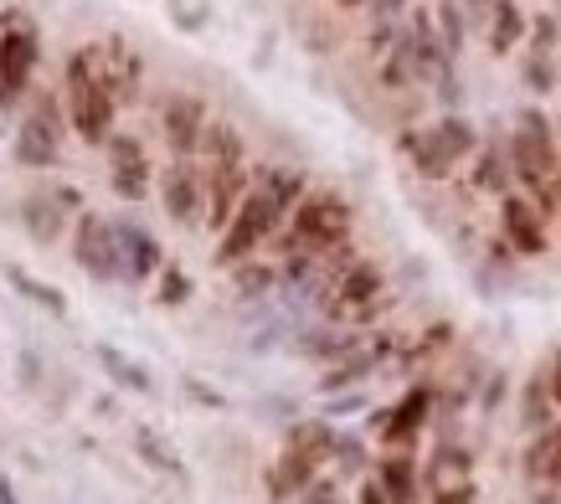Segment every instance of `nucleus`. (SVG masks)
<instances>
[{"instance_id":"nucleus-4","label":"nucleus","mask_w":561,"mask_h":504,"mask_svg":"<svg viewBox=\"0 0 561 504\" xmlns=\"http://www.w3.org/2000/svg\"><path fill=\"white\" fill-rule=\"evenodd\" d=\"M284 221H289V211L253 185V191H248V202L238 206V217L227 221V232L217 237L211 263H217V268H238V263H248V257H263L273 237L284 232Z\"/></svg>"},{"instance_id":"nucleus-26","label":"nucleus","mask_w":561,"mask_h":504,"mask_svg":"<svg viewBox=\"0 0 561 504\" xmlns=\"http://www.w3.org/2000/svg\"><path fill=\"white\" fill-rule=\"evenodd\" d=\"M99 366L108 370V381H114V387H124V391H135V397H150L154 391V381H150V370L139 366V360H129V355H119L114 351V345H99Z\"/></svg>"},{"instance_id":"nucleus-7","label":"nucleus","mask_w":561,"mask_h":504,"mask_svg":"<svg viewBox=\"0 0 561 504\" xmlns=\"http://www.w3.org/2000/svg\"><path fill=\"white\" fill-rule=\"evenodd\" d=\"M160 206L175 227H202L206 221V165L202 160H171L160 170Z\"/></svg>"},{"instance_id":"nucleus-34","label":"nucleus","mask_w":561,"mask_h":504,"mask_svg":"<svg viewBox=\"0 0 561 504\" xmlns=\"http://www.w3.org/2000/svg\"><path fill=\"white\" fill-rule=\"evenodd\" d=\"M454 345V324H427L423 330V340H412L408 345V355H402V366H417V360H433L438 351H448Z\"/></svg>"},{"instance_id":"nucleus-45","label":"nucleus","mask_w":561,"mask_h":504,"mask_svg":"<svg viewBox=\"0 0 561 504\" xmlns=\"http://www.w3.org/2000/svg\"><path fill=\"white\" fill-rule=\"evenodd\" d=\"M500 397H505V370H494L490 387H484V412H494L500 406Z\"/></svg>"},{"instance_id":"nucleus-44","label":"nucleus","mask_w":561,"mask_h":504,"mask_svg":"<svg viewBox=\"0 0 561 504\" xmlns=\"http://www.w3.org/2000/svg\"><path fill=\"white\" fill-rule=\"evenodd\" d=\"M402 11H408V0H371V16L376 21H397Z\"/></svg>"},{"instance_id":"nucleus-11","label":"nucleus","mask_w":561,"mask_h":504,"mask_svg":"<svg viewBox=\"0 0 561 504\" xmlns=\"http://www.w3.org/2000/svg\"><path fill=\"white\" fill-rule=\"evenodd\" d=\"M57 139H62V129H57L51 103H36L32 114L21 118L16 139H11V154H16V165H26V170H47V165H57Z\"/></svg>"},{"instance_id":"nucleus-18","label":"nucleus","mask_w":561,"mask_h":504,"mask_svg":"<svg viewBox=\"0 0 561 504\" xmlns=\"http://www.w3.org/2000/svg\"><path fill=\"white\" fill-rule=\"evenodd\" d=\"M202 165H248V139H242L238 124H227V118H211L202 135V150H196Z\"/></svg>"},{"instance_id":"nucleus-36","label":"nucleus","mask_w":561,"mask_h":504,"mask_svg":"<svg viewBox=\"0 0 561 504\" xmlns=\"http://www.w3.org/2000/svg\"><path fill=\"white\" fill-rule=\"evenodd\" d=\"M191 273L186 268H175V263H165V268H160V294H154V299L165 303V309H181V303L191 299Z\"/></svg>"},{"instance_id":"nucleus-16","label":"nucleus","mask_w":561,"mask_h":504,"mask_svg":"<svg viewBox=\"0 0 561 504\" xmlns=\"http://www.w3.org/2000/svg\"><path fill=\"white\" fill-rule=\"evenodd\" d=\"M376 479L387 484L391 504H412L417 500V484H423V469H417V458L408 448H387V454L376 458Z\"/></svg>"},{"instance_id":"nucleus-14","label":"nucleus","mask_w":561,"mask_h":504,"mask_svg":"<svg viewBox=\"0 0 561 504\" xmlns=\"http://www.w3.org/2000/svg\"><path fill=\"white\" fill-rule=\"evenodd\" d=\"M469 185H474L479 196H511L515 191V170H511V150H505V139H484L479 154L469 160Z\"/></svg>"},{"instance_id":"nucleus-13","label":"nucleus","mask_w":561,"mask_h":504,"mask_svg":"<svg viewBox=\"0 0 561 504\" xmlns=\"http://www.w3.org/2000/svg\"><path fill=\"white\" fill-rule=\"evenodd\" d=\"M427 417H433V387H427V381H417V387H408V397L387 412L381 443H387V448H408L412 437L427 427Z\"/></svg>"},{"instance_id":"nucleus-1","label":"nucleus","mask_w":561,"mask_h":504,"mask_svg":"<svg viewBox=\"0 0 561 504\" xmlns=\"http://www.w3.org/2000/svg\"><path fill=\"white\" fill-rule=\"evenodd\" d=\"M479 145H484V139H479L474 118H463V114H443V118H433V124L402 129V139H397V150L408 154L412 175L427 185L454 181L463 160L479 154Z\"/></svg>"},{"instance_id":"nucleus-21","label":"nucleus","mask_w":561,"mask_h":504,"mask_svg":"<svg viewBox=\"0 0 561 504\" xmlns=\"http://www.w3.org/2000/svg\"><path fill=\"white\" fill-rule=\"evenodd\" d=\"M232 284H238V299H273L284 288V273H278V257H248L232 268Z\"/></svg>"},{"instance_id":"nucleus-25","label":"nucleus","mask_w":561,"mask_h":504,"mask_svg":"<svg viewBox=\"0 0 561 504\" xmlns=\"http://www.w3.org/2000/svg\"><path fill=\"white\" fill-rule=\"evenodd\" d=\"M5 284L16 288L26 303L47 309L51 320H62V314H68V299H62V288H51V284H42V278H32V273L21 268V263H5Z\"/></svg>"},{"instance_id":"nucleus-27","label":"nucleus","mask_w":561,"mask_h":504,"mask_svg":"<svg viewBox=\"0 0 561 504\" xmlns=\"http://www.w3.org/2000/svg\"><path fill=\"white\" fill-rule=\"evenodd\" d=\"M469 469H474V454H469V448H438L433 463L423 469V479L433 489H454V484H469Z\"/></svg>"},{"instance_id":"nucleus-29","label":"nucleus","mask_w":561,"mask_h":504,"mask_svg":"<svg viewBox=\"0 0 561 504\" xmlns=\"http://www.w3.org/2000/svg\"><path fill=\"white\" fill-rule=\"evenodd\" d=\"M289 448H299V454H314L324 463V458L335 454V427L320 417H309V422H294L289 427Z\"/></svg>"},{"instance_id":"nucleus-54","label":"nucleus","mask_w":561,"mask_h":504,"mask_svg":"<svg viewBox=\"0 0 561 504\" xmlns=\"http://www.w3.org/2000/svg\"><path fill=\"white\" fill-rule=\"evenodd\" d=\"M557 93H561V88H557Z\"/></svg>"},{"instance_id":"nucleus-12","label":"nucleus","mask_w":561,"mask_h":504,"mask_svg":"<svg viewBox=\"0 0 561 504\" xmlns=\"http://www.w3.org/2000/svg\"><path fill=\"white\" fill-rule=\"evenodd\" d=\"M366 345H371V340H366V330H351V324H314V330H305V335L294 340L289 351L294 355H309V360H324V366H335V360L366 351Z\"/></svg>"},{"instance_id":"nucleus-48","label":"nucleus","mask_w":561,"mask_h":504,"mask_svg":"<svg viewBox=\"0 0 561 504\" xmlns=\"http://www.w3.org/2000/svg\"><path fill=\"white\" fill-rule=\"evenodd\" d=\"M0 504H16V484L11 479H0Z\"/></svg>"},{"instance_id":"nucleus-40","label":"nucleus","mask_w":561,"mask_h":504,"mask_svg":"<svg viewBox=\"0 0 561 504\" xmlns=\"http://www.w3.org/2000/svg\"><path fill=\"white\" fill-rule=\"evenodd\" d=\"M181 391H186L196 406H206V412H227V397H221V391H211V387H202L196 376H186V381H181Z\"/></svg>"},{"instance_id":"nucleus-19","label":"nucleus","mask_w":561,"mask_h":504,"mask_svg":"<svg viewBox=\"0 0 561 504\" xmlns=\"http://www.w3.org/2000/svg\"><path fill=\"white\" fill-rule=\"evenodd\" d=\"M253 185L263 196H273L284 211H294L309 196V175L299 165H253Z\"/></svg>"},{"instance_id":"nucleus-5","label":"nucleus","mask_w":561,"mask_h":504,"mask_svg":"<svg viewBox=\"0 0 561 504\" xmlns=\"http://www.w3.org/2000/svg\"><path fill=\"white\" fill-rule=\"evenodd\" d=\"M72 263H78L88 278H99V284H135L119 232L103 217H93V211H83V217L72 221Z\"/></svg>"},{"instance_id":"nucleus-32","label":"nucleus","mask_w":561,"mask_h":504,"mask_svg":"<svg viewBox=\"0 0 561 504\" xmlns=\"http://www.w3.org/2000/svg\"><path fill=\"white\" fill-rule=\"evenodd\" d=\"M520 78H526V88L536 93V99H546V93H557V88H561L557 57H536V51H526V57H520Z\"/></svg>"},{"instance_id":"nucleus-43","label":"nucleus","mask_w":561,"mask_h":504,"mask_svg":"<svg viewBox=\"0 0 561 504\" xmlns=\"http://www.w3.org/2000/svg\"><path fill=\"white\" fill-rule=\"evenodd\" d=\"M360 504H391V494H387V484H381V479H366V484H360Z\"/></svg>"},{"instance_id":"nucleus-28","label":"nucleus","mask_w":561,"mask_h":504,"mask_svg":"<svg viewBox=\"0 0 561 504\" xmlns=\"http://www.w3.org/2000/svg\"><path fill=\"white\" fill-rule=\"evenodd\" d=\"M135 448H139V458L150 463L154 473H171V479H186V463H181V454H175L165 437L154 433V427H135Z\"/></svg>"},{"instance_id":"nucleus-24","label":"nucleus","mask_w":561,"mask_h":504,"mask_svg":"<svg viewBox=\"0 0 561 504\" xmlns=\"http://www.w3.org/2000/svg\"><path fill=\"white\" fill-rule=\"evenodd\" d=\"M99 78L108 88H114V93H135V83H139V57L129 47H124V42H103L99 47Z\"/></svg>"},{"instance_id":"nucleus-51","label":"nucleus","mask_w":561,"mask_h":504,"mask_svg":"<svg viewBox=\"0 0 561 504\" xmlns=\"http://www.w3.org/2000/svg\"><path fill=\"white\" fill-rule=\"evenodd\" d=\"M557 217H561V175H557Z\"/></svg>"},{"instance_id":"nucleus-52","label":"nucleus","mask_w":561,"mask_h":504,"mask_svg":"<svg viewBox=\"0 0 561 504\" xmlns=\"http://www.w3.org/2000/svg\"><path fill=\"white\" fill-rule=\"evenodd\" d=\"M557 145H561V118H557Z\"/></svg>"},{"instance_id":"nucleus-49","label":"nucleus","mask_w":561,"mask_h":504,"mask_svg":"<svg viewBox=\"0 0 561 504\" xmlns=\"http://www.w3.org/2000/svg\"><path fill=\"white\" fill-rule=\"evenodd\" d=\"M551 484L561 489V454H557V469H551Z\"/></svg>"},{"instance_id":"nucleus-33","label":"nucleus","mask_w":561,"mask_h":504,"mask_svg":"<svg viewBox=\"0 0 561 504\" xmlns=\"http://www.w3.org/2000/svg\"><path fill=\"white\" fill-rule=\"evenodd\" d=\"M433 16H438V32H443V47H448V57L459 62L463 42H469V21H463V11L454 5V0H438V5H433Z\"/></svg>"},{"instance_id":"nucleus-6","label":"nucleus","mask_w":561,"mask_h":504,"mask_svg":"<svg viewBox=\"0 0 561 504\" xmlns=\"http://www.w3.org/2000/svg\"><path fill=\"white\" fill-rule=\"evenodd\" d=\"M36 62H42V42H36L32 21L0 16V103L5 108L26 99Z\"/></svg>"},{"instance_id":"nucleus-35","label":"nucleus","mask_w":561,"mask_h":504,"mask_svg":"<svg viewBox=\"0 0 561 504\" xmlns=\"http://www.w3.org/2000/svg\"><path fill=\"white\" fill-rule=\"evenodd\" d=\"M557 47H561V16H551V11L530 16L526 51H536V57H557Z\"/></svg>"},{"instance_id":"nucleus-42","label":"nucleus","mask_w":561,"mask_h":504,"mask_svg":"<svg viewBox=\"0 0 561 504\" xmlns=\"http://www.w3.org/2000/svg\"><path fill=\"white\" fill-rule=\"evenodd\" d=\"M479 500V489L474 484H454V489H438L427 504H474Z\"/></svg>"},{"instance_id":"nucleus-41","label":"nucleus","mask_w":561,"mask_h":504,"mask_svg":"<svg viewBox=\"0 0 561 504\" xmlns=\"http://www.w3.org/2000/svg\"><path fill=\"white\" fill-rule=\"evenodd\" d=\"M299 504H341V484H335V479H314V484L305 489V494H299Z\"/></svg>"},{"instance_id":"nucleus-9","label":"nucleus","mask_w":561,"mask_h":504,"mask_svg":"<svg viewBox=\"0 0 561 504\" xmlns=\"http://www.w3.org/2000/svg\"><path fill=\"white\" fill-rule=\"evenodd\" d=\"M500 237H505L520 257H546V248H551V237H546V217L536 211V202H530L526 191L500 196Z\"/></svg>"},{"instance_id":"nucleus-20","label":"nucleus","mask_w":561,"mask_h":504,"mask_svg":"<svg viewBox=\"0 0 561 504\" xmlns=\"http://www.w3.org/2000/svg\"><path fill=\"white\" fill-rule=\"evenodd\" d=\"M114 232H119V242H124V257H129V278H135V284H139V278H154V273L165 268V252H160V242H154L139 221H119Z\"/></svg>"},{"instance_id":"nucleus-37","label":"nucleus","mask_w":561,"mask_h":504,"mask_svg":"<svg viewBox=\"0 0 561 504\" xmlns=\"http://www.w3.org/2000/svg\"><path fill=\"white\" fill-rule=\"evenodd\" d=\"M551 381H541V376H536V381H530L526 387V427H536V433H541V427H551Z\"/></svg>"},{"instance_id":"nucleus-50","label":"nucleus","mask_w":561,"mask_h":504,"mask_svg":"<svg viewBox=\"0 0 561 504\" xmlns=\"http://www.w3.org/2000/svg\"><path fill=\"white\" fill-rule=\"evenodd\" d=\"M335 5H345V11H356V5H366V0H335Z\"/></svg>"},{"instance_id":"nucleus-23","label":"nucleus","mask_w":561,"mask_h":504,"mask_svg":"<svg viewBox=\"0 0 561 504\" xmlns=\"http://www.w3.org/2000/svg\"><path fill=\"white\" fill-rule=\"evenodd\" d=\"M381 366V355L366 345V351H356V355H345V360H335V366L320 376V397H335V391H356L371 370Z\"/></svg>"},{"instance_id":"nucleus-47","label":"nucleus","mask_w":561,"mask_h":504,"mask_svg":"<svg viewBox=\"0 0 561 504\" xmlns=\"http://www.w3.org/2000/svg\"><path fill=\"white\" fill-rule=\"evenodd\" d=\"M546 381H551V402L561 406V351L551 355V376H546Z\"/></svg>"},{"instance_id":"nucleus-2","label":"nucleus","mask_w":561,"mask_h":504,"mask_svg":"<svg viewBox=\"0 0 561 504\" xmlns=\"http://www.w3.org/2000/svg\"><path fill=\"white\" fill-rule=\"evenodd\" d=\"M351 227H356V206L345 202L341 191H309L305 202L289 211L284 232L268 242V257H294V252H330L351 242Z\"/></svg>"},{"instance_id":"nucleus-15","label":"nucleus","mask_w":561,"mask_h":504,"mask_svg":"<svg viewBox=\"0 0 561 504\" xmlns=\"http://www.w3.org/2000/svg\"><path fill=\"white\" fill-rule=\"evenodd\" d=\"M314 479H320V458L299 454V448H284V458H278L268 473V494L273 500H299Z\"/></svg>"},{"instance_id":"nucleus-22","label":"nucleus","mask_w":561,"mask_h":504,"mask_svg":"<svg viewBox=\"0 0 561 504\" xmlns=\"http://www.w3.org/2000/svg\"><path fill=\"white\" fill-rule=\"evenodd\" d=\"M21 227H26L32 242H57L62 227H68L62 202H57V196H26V202H21Z\"/></svg>"},{"instance_id":"nucleus-8","label":"nucleus","mask_w":561,"mask_h":504,"mask_svg":"<svg viewBox=\"0 0 561 504\" xmlns=\"http://www.w3.org/2000/svg\"><path fill=\"white\" fill-rule=\"evenodd\" d=\"M248 191H253V165H206V232H227Z\"/></svg>"},{"instance_id":"nucleus-39","label":"nucleus","mask_w":561,"mask_h":504,"mask_svg":"<svg viewBox=\"0 0 561 504\" xmlns=\"http://www.w3.org/2000/svg\"><path fill=\"white\" fill-rule=\"evenodd\" d=\"M335 463H341L345 473H356L360 463H366V448H360V437H345V433H335Z\"/></svg>"},{"instance_id":"nucleus-3","label":"nucleus","mask_w":561,"mask_h":504,"mask_svg":"<svg viewBox=\"0 0 561 504\" xmlns=\"http://www.w3.org/2000/svg\"><path fill=\"white\" fill-rule=\"evenodd\" d=\"M114 114L119 93L99 78V47H83L68 57V124L83 145H108L114 139Z\"/></svg>"},{"instance_id":"nucleus-10","label":"nucleus","mask_w":561,"mask_h":504,"mask_svg":"<svg viewBox=\"0 0 561 504\" xmlns=\"http://www.w3.org/2000/svg\"><path fill=\"white\" fill-rule=\"evenodd\" d=\"M206 124H211V114H206V103L196 99V93H171L165 114H160V135H165L175 160H196Z\"/></svg>"},{"instance_id":"nucleus-17","label":"nucleus","mask_w":561,"mask_h":504,"mask_svg":"<svg viewBox=\"0 0 561 504\" xmlns=\"http://www.w3.org/2000/svg\"><path fill=\"white\" fill-rule=\"evenodd\" d=\"M526 36H530L526 5H520V0H500V5H494V16H490V32H484L490 51L494 57H511L515 47H526Z\"/></svg>"},{"instance_id":"nucleus-31","label":"nucleus","mask_w":561,"mask_h":504,"mask_svg":"<svg viewBox=\"0 0 561 504\" xmlns=\"http://www.w3.org/2000/svg\"><path fill=\"white\" fill-rule=\"evenodd\" d=\"M108 185L119 202H145L150 196V160H135V165H114L108 170Z\"/></svg>"},{"instance_id":"nucleus-53","label":"nucleus","mask_w":561,"mask_h":504,"mask_svg":"<svg viewBox=\"0 0 561 504\" xmlns=\"http://www.w3.org/2000/svg\"><path fill=\"white\" fill-rule=\"evenodd\" d=\"M557 16H561V11H557Z\"/></svg>"},{"instance_id":"nucleus-30","label":"nucleus","mask_w":561,"mask_h":504,"mask_svg":"<svg viewBox=\"0 0 561 504\" xmlns=\"http://www.w3.org/2000/svg\"><path fill=\"white\" fill-rule=\"evenodd\" d=\"M557 454H561V427H541V437L530 443V454H526V473L536 479V484H551Z\"/></svg>"},{"instance_id":"nucleus-46","label":"nucleus","mask_w":561,"mask_h":504,"mask_svg":"<svg viewBox=\"0 0 561 504\" xmlns=\"http://www.w3.org/2000/svg\"><path fill=\"white\" fill-rule=\"evenodd\" d=\"M360 406V397L351 391V397H330V417H345V412H356Z\"/></svg>"},{"instance_id":"nucleus-38","label":"nucleus","mask_w":561,"mask_h":504,"mask_svg":"<svg viewBox=\"0 0 561 504\" xmlns=\"http://www.w3.org/2000/svg\"><path fill=\"white\" fill-rule=\"evenodd\" d=\"M103 150H108V170H114V165H135V160H145V145H139L135 135H114L108 145H103Z\"/></svg>"}]
</instances>
